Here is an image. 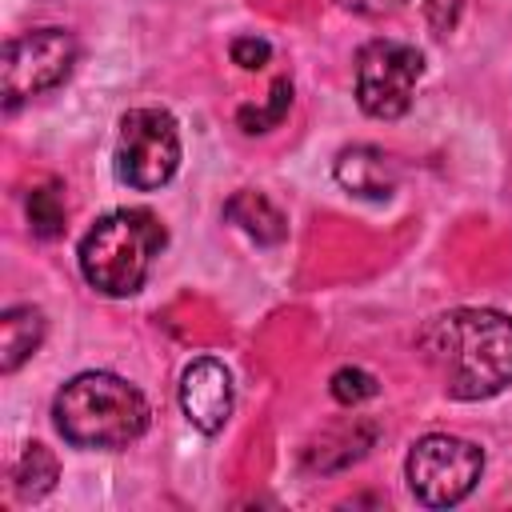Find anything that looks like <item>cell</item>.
Here are the masks:
<instances>
[{"label": "cell", "instance_id": "17", "mask_svg": "<svg viewBox=\"0 0 512 512\" xmlns=\"http://www.w3.org/2000/svg\"><path fill=\"white\" fill-rule=\"evenodd\" d=\"M456 12H460V0H428V20L436 32H448L456 24Z\"/></svg>", "mask_w": 512, "mask_h": 512}, {"label": "cell", "instance_id": "14", "mask_svg": "<svg viewBox=\"0 0 512 512\" xmlns=\"http://www.w3.org/2000/svg\"><path fill=\"white\" fill-rule=\"evenodd\" d=\"M24 208H28V228H32V236L56 240V236L64 232V200H60V188H56V184L32 188L28 200H24Z\"/></svg>", "mask_w": 512, "mask_h": 512}, {"label": "cell", "instance_id": "3", "mask_svg": "<svg viewBox=\"0 0 512 512\" xmlns=\"http://www.w3.org/2000/svg\"><path fill=\"white\" fill-rule=\"evenodd\" d=\"M164 248V228L148 208H116L80 240V272L104 296L140 292L152 260Z\"/></svg>", "mask_w": 512, "mask_h": 512}, {"label": "cell", "instance_id": "10", "mask_svg": "<svg viewBox=\"0 0 512 512\" xmlns=\"http://www.w3.org/2000/svg\"><path fill=\"white\" fill-rule=\"evenodd\" d=\"M224 216H228L240 232H248L256 244H280V240L288 236L284 212H280L264 192H252V188L236 192V196L224 204Z\"/></svg>", "mask_w": 512, "mask_h": 512}, {"label": "cell", "instance_id": "12", "mask_svg": "<svg viewBox=\"0 0 512 512\" xmlns=\"http://www.w3.org/2000/svg\"><path fill=\"white\" fill-rule=\"evenodd\" d=\"M56 476H60V464L56 456L44 448V444H28L20 464H16V492L20 500H40L56 488Z\"/></svg>", "mask_w": 512, "mask_h": 512}, {"label": "cell", "instance_id": "6", "mask_svg": "<svg viewBox=\"0 0 512 512\" xmlns=\"http://www.w3.org/2000/svg\"><path fill=\"white\" fill-rule=\"evenodd\" d=\"M72 64H76V36L64 28H32L24 36H12L0 60L4 108H16L56 88L60 80H68Z\"/></svg>", "mask_w": 512, "mask_h": 512}, {"label": "cell", "instance_id": "16", "mask_svg": "<svg viewBox=\"0 0 512 512\" xmlns=\"http://www.w3.org/2000/svg\"><path fill=\"white\" fill-rule=\"evenodd\" d=\"M272 60V44L260 36H236L232 40V64H240L244 72H256Z\"/></svg>", "mask_w": 512, "mask_h": 512}, {"label": "cell", "instance_id": "1", "mask_svg": "<svg viewBox=\"0 0 512 512\" xmlns=\"http://www.w3.org/2000/svg\"><path fill=\"white\" fill-rule=\"evenodd\" d=\"M428 364L440 368L448 396L488 400L512 384V316L496 308H452L420 332Z\"/></svg>", "mask_w": 512, "mask_h": 512}, {"label": "cell", "instance_id": "9", "mask_svg": "<svg viewBox=\"0 0 512 512\" xmlns=\"http://www.w3.org/2000/svg\"><path fill=\"white\" fill-rule=\"evenodd\" d=\"M336 184L344 188V192H352V196H360V200H388L392 192H396V164L380 152V148H372V144H352V148H344L340 156H336Z\"/></svg>", "mask_w": 512, "mask_h": 512}, {"label": "cell", "instance_id": "2", "mask_svg": "<svg viewBox=\"0 0 512 512\" xmlns=\"http://www.w3.org/2000/svg\"><path fill=\"white\" fill-rule=\"evenodd\" d=\"M56 428L76 448H124L148 432L152 408L136 384L112 372H80L52 400Z\"/></svg>", "mask_w": 512, "mask_h": 512}, {"label": "cell", "instance_id": "18", "mask_svg": "<svg viewBox=\"0 0 512 512\" xmlns=\"http://www.w3.org/2000/svg\"><path fill=\"white\" fill-rule=\"evenodd\" d=\"M344 8H352V12H392V8H400L404 0H340Z\"/></svg>", "mask_w": 512, "mask_h": 512}, {"label": "cell", "instance_id": "7", "mask_svg": "<svg viewBox=\"0 0 512 512\" xmlns=\"http://www.w3.org/2000/svg\"><path fill=\"white\" fill-rule=\"evenodd\" d=\"M424 56L400 40H372L356 56V104L372 120H396L412 108Z\"/></svg>", "mask_w": 512, "mask_h": 512}, {"label": "cell", "instance_id": "8", "mask_svg": "<svg viewBox=\"0 0 512 512\" xmlns=\"http://www.w3.org/2000/svg\"><path fill=\"white\" fill-rule=\"evenodd\" d=\"M180 408L192 420V428L216 436L232 416V376L220 360L200 356L180 376Z\"/></svg>", "mask_w": 512, "mask_h": 512}, {"label": "cell", "instance_id": "4", "mask_svg": "<svg viewBox=\"0 0 512 512\" xmlns=\"http://www.w3.org/2000/svg\"><path fill=\"white\" fill-rule=\"evenodd\" d=\"M180 168V128L164 108H132L120 116L116 180L140 192L168 184Z\"/></svg>", "mask_w": 512, "mask_h": 512}, {"label": "cell", "instance_id": "5", "mask_svg": "<svg viewBox=\"0 0 512 512\" xmlns=\"http://www.w3.org/2000/svg\"><path fill=\"white\" fill-rule=\"evenodd\" d=\"M404 472H408V488L420 504L448 508V504H460L476 488V480L484 472V452L464 436L432 432L412 444Z\"/></svg>", "mask_w": 512, "mask_h": 512}, {"label": "cell", "instance_id": "11", "mask_svg": "<svg viewBox=\"0 0 512 512\" xmlns=\"http://www.w3.org/2000/svg\"><path fill=\"white\" fill-rule=\"evenodd\" d=\"M44 340V312L32 304L8 308L0 316V372H16L28 356H36Z\"/></svg>", "mask_w": 512, "mask_h": 512}, {"label": "cell", "instance_id": "13", "mask_svg": "<svg viewBox=\"0 0 512 512\" xmlns=\"http://www.w3.org/2000/svg\"><path fill=\"white\" fill-rule=\"evenodd\" d=\"M288 108H292V80L280 76V80L272 84V92H268L264 104H244V108L236 112V124H240L248 136H256V132L276 128V124L288 116Z\"/></svg>", "mask_w": 512, "mask_h": 512}, {"label": "cell", "instance_id": "15", "mask_svg": "<svg viewBox=\"0 0 512 512\" xmlns=\"http://www.w3.org/2000/svg\"><path fill=\"white\" fill-rule=\"evenodd\" d=\"M328 388H332V396L340 400V404H364V400H372L376 392H380V384H376V376L372 372H364V368H336L332 372V380H328Z\"/></svg>", "mask_w": 512, "mask_h": 512}]
</instances>
